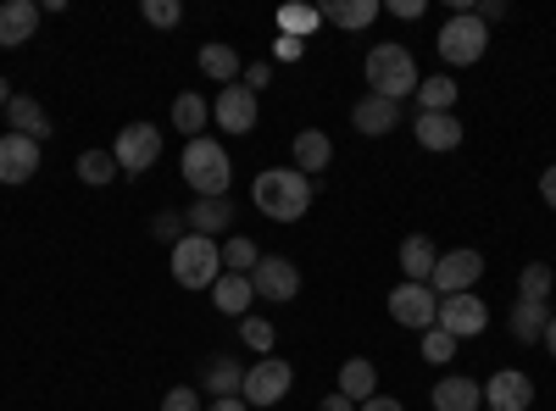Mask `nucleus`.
<instances>
[{
	"instance_id": "obj_1",
	"label": "nucleus",
	"mask_w": 556,
	"mask_h": 411,
	"mask_svg": "<svg viewBox=\"0 0 556 411\" xmlns=\"http://www.w3.org/2000/svg\"><path fill=\"white\" fill-rule=\"evenodd\" d=\"M251 201H256V211L273 217V222H301V217L312 211V178L295 172V167H267V172H256Z\"/></svg>"
},
{
	"instance_id": "obj_2",
	"label": "nucleus",
	"mask_w": 556,
	"mask_h": 411,
	"mask_svg": "<svg viewBox=\"0 0 556 411\" xmlns=\"http://www.w3.org/2000/svg\"><path fill=\"white\" fill-rule=\"evenodd\" d=\"M417 84H424V73H417V62H412L406 44L384 39V44H374V51H367V95H384V101L401 106L406 95H417Z\"/></svg>"
},
{
	"instance_id": "obj_3",
	"label": "nucleus",
	"mask_w": 556,
	"mask_h": 411,
	"mask_svg": "<svg viewBox=\"0 0 556 411\" xmlns=\"http://www.w3.org/2000/svg\"><path fill=\"white\" fill-rule=\"evenodd\" d=\"M184 184L195 190V201H212V195H228V184H235V162H228V151L212 140V133H201V140L184 145Z\"/></svg>"
},
{
	"instance_id": "obj_4",
	"label": "nucleus",
	"mask_w": 556,
	"mask_h": 411,
	"mask_svg": "<svg viewBox=\"0 0 556 411\" xmlns=\"http://www.w3.org/2000/svg\"><path fill=\"white\" fill-rule=\"evenodd\" d=\"M223 279V245L201 240V234H184L173 245V284L178 290H212Z\"/></svg>"
},
{
	"instance_id": "obj_5",
	"label": "nucleus",
	"mask_w": 556,
	"mask_h": 411,
	"mask_svg": "<svg viewBox=\"0 0 556 411\" xmlns=\"http://www.w3.org/2000/svg\"><path fill=\"white\" fill-rule=\"evenodd\" d=\"M434 44H440L445 67H473V62L484 56V44H490V28H484L473 12H451Z\"/></svg>"
},
{
	"instance_id": "obj_6",
	"label": "nucleus",
	"mask_w": 556,
	"mask_h": 411,
	"mask_svg": "<svg viewBox=\"0 0 556 411\" xmlns=\"http://www.w3.org/2000/svg\"><path fill=\"white\" fill-rule=\"evenodd\" d=\"M295 389V368H290V361L285 356H262L256 361V368H245V406H278V400H285Z\"/></svg>"
},
{
	"instance_id": "obj_7",
	"label": "nucleus",
	"mask_w": 556,
	"mask_h": 411,
	"mask_svg": "<svg viewBox=\"0 0 556 411\" xmlns=\"http://www.w3.org/2000/svg\"><path fill=\"white\" fill-rule=\"evenodd\" d=\"M112 156H117L123 172L156 167V162H162V128H156V123H128L117 140H112Z\"/></svg>"
},
{
	"instance_id": "obj_8",
	"label": "nucleus",
	"mask_w": 556,
	"mask_h": 411,
	"mask_svg": "<svg viewBox=\"0 0 556 411\" xmlns=\"http://www.w3.org/2000/svg\"><path fill=\"white\" fill-rule=\"evenodd\" d=\"M434 329H445L451 339H479V334L490 329V306H484L473 290H468V295H445Z\"/></svg>"
},
{
	"instance_id": "obj_9",
	"label": "nucleus",
	"mask_w": 556,
	"mask_h": 411,
	"mask_svg": "<svg viewBox=\"0 0 556 411\" xmlns=\"http://www.w3.org/2000/svg\"><path fill=\"white\" fill-rule=\"evenodd\" d=\"M479 279H484V256H479V251H445V256L434 261L429 290L445 300V295H468Z\"/></svg>"
},
{
	"instance_id": "obj_10",
	"label": "nucleus",
	"mask_w": 556,
	"mask_h": 411,
	"mask_svg": "<svg viewBox=\"0 0 556 411\" xmlns=\"http://www.w3.org/2000/svg\"><path fill=\"white\" fill-rule=\"evenodd\" d=\"M390 317H395L401 329L429 334L434 317H440V295H434L429 284H395V290H390Z\"/></svg>"
},
{
	"instance_id": "obj_11",
	"label": "nucleus",
	"mask_w": 556,
	"mask_h": 411,
	"mask_svg": "<svg viewBox=\"0 0 556 411\" xmlns=\"http://www.w3.org/2000/svg\"><path fill=\"white\" fill-rule=\"evenodd\" d=\"M251 290L262 295V300H295L301 295V267L290 261V256H262L256 267H251Z\"/></svg>"
},
{
	"instance_id": "obj_12",
	"label": "nucleus",
	"mask_w": 556,
	"mask_h": 411,
	"mask_svg": "<svg viewBox=\"0 0 556 411\" xmlns=\"http://www.w3.org/2000/svg\"><path fill=\"white\" fill-rule=\"evenodd\" d=\"M212 117H217V128H223V133H251V128H256V117H262V106H256V95H251L245 84H228V89H217Z\"/></svg>"
},
{
	"instance_id": "obj_13",
	"label": "nucleus",
	"mask_w": 556,
	"mask_h": 411,
	"mask_svg": "<svg viewBox=\"0 0 556 411\" xmlns=\"http://www.w3.org/2000/svg\"><path fill=\"white\" fill-rule=\"evenodd\" d=\"M39 172V145L23 140V133H0V184H28Z\"/></svg>"
},
{
	"instance_id": "obj_14",
	"label": "nucleus",
	"mask_w": 556,
	"mask_h": 411,
	"mask_svg": "<svg viewBox=\"0 0 556 411\" xmlns=\"http://www.w3.org/2000/svg\"><path fill=\"white\" fill-rule=\"evenodd\" d=\"M534 406V378L529 373H495L490 384H484V411H529Z\"/></svg>"
},
{
	"instance_id": "obj_15",
	"label": "nucleus",
	"mask_w": 556,
	"mask_h": 411,
	"mask_svg": "<svg viewBox=\"0 0 556 411\" xmlns=\"http://www.w3.org/2000/svg\"><path fill=\"white\" fill-rule=\"evenodd\" d=\"M351 123H356L362 140H384V133H395V123H401V106L384 101V95H362L351 106Z\"/></svg>"
},
{
	"instance_id": "obj_16",
	"label": "nucleus",
	"mask_w": 556,
	"mask_h": 411,
	"mask_svg": "<svg viewBox=\"0 0 556 411\" xmlns=\"http://www.w3.org/2000/svg\"><path fill=\"white\" fill-rule=\"evenodd\" d=\"M201 389H206L212 400L240 395V389H245V368H240L228 350H217V356H206V368H201Z\"/></svg>"
},
{
	"instance_id": "obj_17",
	"label": "nucleus",
	"mask_w": 556,
	"mask_h": 411,
	"mask_svg": "<svg viewBox=\"0 0 556 411\" xmlns=\"http://www.w3.org/2000/svg\"><path fill=\"white\" fill-rule=\"evenodd\" d=\"M190 234H201V240H217V234H228L235 228V201L228 195H212V201H190Z\"/></svg>"
},
{
	"instance_id": "obj_18",
	"label": "nucleus",
	"mask_w": 556,
	"mask_h": 411,
	"mask_svg": "<svg viewBox=\"0 0 556 411\" xmlns=\"http://www.w3.org/2000/svg\"><path fill=\"white\" fill-rule=\"evenodd\" d=\"M34 28H39V7H34V0H7V7H0V51L28 44Z\"/></svg>"
},
{
	"instance_id": "obj_19",
	"label": "nucleus",
	"mask_w": 556,
	"mask_h": 411,
	"mask_svg": "<svg viewBox=\"0 0 556 411\" xmlns=\"http://www.w3.org/2000/svg\"><path fill=\"white\" fill-rule=\"evenodd\" d=\"M417 145L424 151H456L462 145L456 112H417Z\"/></svg>"
},
{
	"instance_id": "obj_20",
	"label": "nucleus",
	"mask_w": 556,
	"mask_h": 411,
	"mask_svg": "<svg viewBox=\"0 0 556 411\" xmlns=\"http://www.w3.org/2000/svg\"><path fill=\"white\" fill-rule=\"evenodd\" d=\"M7 133H23V140H51V117H45V106L39 101H28V95H12V106H7Z\"/></svg>"
},
{
	"instance_id": "obj_21",
	"label": "nucleus",
	"mask_w": 556,
	"mask_h": 411,
	"mask_svg": "<svg viewBox=\"0 0 556 411\" xmlns=\"http://www.w3.org/2000/svg\"><path fill=\"white\" fill-rule=\"evenodd\" d=\"M434 411H484V384L479 378H440L434 384Z\"/></svg>"
},
{
	"instance_id": "obj_22",
	"label": "nucleus",
	"mask_w": 556,
	"mask_h": 411,
	"mask_svg": "<svg viewBox=\"0 0 556 411\" xmlns=\"http://www.w3.org/2000/svg\"><path fill=\"white\" fill-rule=\"evenodd\" d=\"M329 162H334V140H329V133H323V128H301L295 133V172L317 178Z\"/></svg>"
},
{
	"instance_id": "obj_23",
	"label": "nucleus",
	"mask_w": 556,
	"mask_h": 411,
	"mask_svg": "<svg viewBox=\"0 0 556 411\" xmlns=\"http://www.w3.org/2000/svg\"><path fill=\"white\" fill-rule=\"evenodd\" d=\"M340 395L345 400H374L379 395V368H374V361H367V356H351L345 361V368H340Z\"/></svg>"
},
{
	"instance_id": "obj_24",
	"label": "nucleus",
	"mask_w": 556,
	"mask_h": 411,
	"mask_svg": "<svg viewBox=\"0 0 556 411\" xmlns=\"http://www.w3.org/2000/svg\"><path fill=\"white\" fill-rule=\"evenodd\" d=\"M251 300H256V290H251V279H240V272H223V279L212 284V306L223 317H245Z\"/></svg>"
},
{
	"instance_id": "obj_25",
	"label": "nucleus",
	"mask_w": 556,
	"mask_h": 411,
	"mask_svg": "<svg viewBox=\"0 0 556 411\" xmlns=\"http://www.w3.org/2000/svg\"><path fill=\"white\" fill-rule=\"evenodd\" d=\"M434 261H440V251L424 234L401 240V272H406V284H429L434 279Z\"/></svg>"
},
{
	"instance_id": "obj_26",
	"label": "nucleus",
	"mask_w": 556,
	"mask_h": 411,
	"mask_svg": "<svg viewBox=\"0 0 556 411\" xmlns=\"http://www.w3.org/2000/svg\"><path fill=\"white\" fill-rule=\"evenodd\" d=\"M317 12H323V23H334V28H367L384 7L379 0H323Z\"/></svg>"
},
{
	"instance_id": "obj_27",
	"label": "nucleus",
	"mask_w": 556,
	"mask_h": 411,
	"mask_svg": "<svg viewBox=\"0 0 556 411\" xmlns=\"http://www.w3.org/2000/svg\"><path fill=\"white\" fill-rule=\"evenodd\" d=\"M201 73L212 78V84H240V73H245V62H240V51L235 44H201Z\"/></svg>"
},
{
	"instance_id": "obj_28",
	"label": "nucleus",
	"mask_w": 556,
	"mask_h": 411,
	"mask_svg": "<svg viewBox=\"0 0 556 411\" xmlns=\"http://www.w3.org/2000/svg\"><path fill=\"white\" fill-rule=\"evenodd\" d=\"M545 323H551V311L534 306V300H518L513 317H506V329H513L518 345H540V339H545Z\"/></svg>"
},
{
	"instance_id": "obj_29",
	"label": "nucleus",
	"mask_w": 556,
	"mask_h": 411,
	"mask_svg": "<svg viewBox=\"0 0 556 411\" xmlns=\"http://www.w3.org/2000/svg\"><path fill=\"white\" fill-rule=\"evenodd\" d=\"M417 106L424 112H456V78L451 73H434L417 84Z\"/></svg>"
},
{
	"instance_id": "obj_30",
	"label": "nucleus",
	"mask_w": 556,
	"mask_h": 411,
	"mask_svg": "<svg viewBox=\"0 0 556 411\" xmlns=\"http://www.w3.org/2000/svg\"><path fill=\"white\" fill-rule=\"evenodd\" d=\"M551 290H556V272H551L545 261H529V267L518 272V300L545 306V300H551Z\"/></svg>"
},
{
	"instance_id": "obj_31",
	"label": "nucleus",
	"mask_w": 556,
	"mask_h": 411,
	"mask_svg": "<svg viewBox=\"0 0 556 411\" xmlns=\"http://www.w3.org/2000/svg\"><path fill=\"white\" fill-rule=\"evenodd\" d=\"M206 117H212V106H206L201 95H178V101H173V128H178V133H190V140H201Z\"/></svg>"
},
{
	"instance_id": "obj_32",
	"label": "nucleus",
	"mask_w": 556,
	"mask_h": 411,
	"mask_svg": "<svg viewBox=\"0 0 556 411\" xmlns=\"http://www.w3.org/2000/svg\"><path fill=\"white\" fill-rule=\"evenodd\" d=\"M256 261H262V251H256L245 234H228V240H223V272H240V279H251Z\"/></svg>"
},
{
	"instance_id": "obj_33",
	"label": "nucleus",
	"mask_w": 556,
	"mask_h": 411,
	"mask_svg": "<svg viewBox=\"0 0 556 411\" xmlns=\"http://www.w3.org/2000/svg\"><path fill=\"white\" fill-rule=\"evenodd\" d=\"M78 178H84V184H112V178H117V156L112 151H84L78 156Z\"/></svg>"
},
{
	"instance_id": "obj_34",
	"label": "nucleus",
	"mask_w": 556,
	"mask_h": 411,
	"mask_svg": "<svg viewBox=\"0 0 556 411\" xmlns=\"http://www.w3.org/2000/svg\"><path fill=\"white\" fill-rule=\"evenodd\" d=\"M312 28H323V12H317V7H278V34L306 39Z\"/></svg>"
},
{
	"instance_id": "obj_35",
	"label": "nucleus",
	"mask_w": 556,
	"mask_h": 411,
	"mask_svg": "<svg viewBox=\"0 0 556 411\" xmlns=\"http://www.w3.org/2000/svg\"><path fill=\"white\" fill-rule=\"evenodd\" d=\"M240 339H245V350L273 356V323L267 317H240Z\"/></svg>"
},
{
	"instance_id": "obj_36",
	"label": "nucleus",
	"mask_w": 556,
	"mask_h": 411,
	"mask_svg": "<svg viewBox=\"0 0 556 411\" xmlns=\"http://www.w3.org/2000/svg\"><path fill=\"white\" fill-rule=\"evenodd\" d=\"M451 356H456V339H451L445 329H429V334H424V361H434V368H445Z\"/></svg>"
},
{
	"instance_id": "obj_37",
	"label": "nucleus",
	"mask_w": 556,
	"mask_h": 411,
	"mask_svg": "<svg viewBox=\"0 0 556 411\" xmlns=\"http://www.w3.org/2000/svg\"><path fill=\"white\" fill-rule=\"evenodd\" d=\"M139 12H146V23H151V28H173V23L184 17V7H178V0H146Z\"/></svg>"
},
{
	"instance_id": "obj_38",
	"label": "nucleus",
	"mask_w": 556,
	"mask_h": 411,
	"mask_svg": "<svg viewBox=\"0 0 556 411\" xmlns=\"http://www.w3.org/2000/svg\"><path fill=\"white\" fill-rule=\"evenodd\" d=\"M162 411H206V406H201V395H195L190 384H178V389L162 395Z\"/></svg>"
},
{
	"instance_id": "obj_39",
	"label": "nucleus",
	"mask_w": 556,
	"mask_h": 411,
	"mask_svg": "<svg viewBox=\"0 0 556 411\" xmlns=\"http://www.w3.org/2000/svg\"><path fill=\"white\" fill-rule=\"evenodd\" d=\"M151 234H156V240H167V245H178V240H184V217H178V211H156Z\"/></svg>"
},
{
	"instance_id": "obj_40",
	"label": "nucleus",
	"mask_w": 556,
	"mask_h": 411,
	"mask_svg": "<svg viewBox=\"0 0 556 411\" xmlns=\"http://www.w3.org/2000/svg\"><path fill=\"white\" fill-rule=\"evenodd\" d=\"M301 56H306V39H290V34L273 39V62H301Z\"/></svg>"
},
{
	"instance_id": "obj_41",
	"label": "nucleus",
	"mask_w": 556,
	"mask_h": 411,
	"mask_svg": "<svg viewBox=\"0 0 556 411\" xmlns=\"http://www.w3.org/2000/svg\"><path fill=\"white\" fill-rule=\"evenodd\" d=\"M240 84H245L251 95H256V89H267V84H273V67H267V62H251V67L240 73Z\"/></svg>"
},
{
	"instance_id": "obj_42",
	"label": "nucleus",
	"mask_w": 556,
	"mask_h": 411,
	"mask_svg": "<svg viewBox=\"0 0 556 411\" xmlns=\"http://www.w3.org/2000/svg\"><path fill=\"white\" fill-rule=\"evenodd\" d=\"M540 201L556 211V167H545V172H540Z\"/></svg>"
},
{
	"instance_id": "obj_43",
	"label": "nucleus",
	"mask_w": 556,
	"mask_h": 411,
	"mask_svg": "<svg viewBox=\"0 0 556 411\" xmlns=\"http://www.w3.org/2000/svg\"><path fill=\"white\" fill-rule=\"evenodd\" d=\"M356 411H406V406H401L395 395H374V400H362Z\"/></svg>"
},
{
	"instance_id": "obj_44",
	"label": "nucleus",
	"mask_w": 556,
	"mask_h": 411,
	"mask_svg": "<svg viewBox=\"0 0 556 411\" xmlns=\"http://www.w3.org/2000/svg\"><path fill=\"white\" fill-rule=\"evenodd\" d=\"M395 17H424V0H390Z\"/></svg>"
},
{
	"instance_id": "obj_45",
	"label": "nucleus",
	"mask_w": 556,
	"mask_h": 411,
	"mask_svg": "<svg viewBox=\"0 0 556 411\" xmlns=\"http://www.w3.org/2000/svg\"><path fill=\"white\" fill-rule=\"evenodd\" d=\"M473 17H479V23H484V28H490V23H495V17H506V7H501V0H484V7H479V12H473Z\"/></svg>"
},
{
	"instance_id": "obj_46",
	"label": "nucleus",
	"mask_w": 556,
	"mask_h": 411,
	"mask_svg": "<svg viewBox=\"0 0 556 411\" xmlns=\"http://www.w3.org/2000/svg\"><path fill=\"white\" fill-rule=\"evenodd\" d=\"M206 411H251V406H245V395H228V400H212Z\"/></svg>"
},
{
	"instance_id": "obj_47",
	"label": "nucleus",
	"mask_w": 556,
	"mask_h": 411,
	"mask_svg": "<svg viewBox=\"0 0 556 411\" xmlns=\"http://www.w3.org/2000/svg\"><path fill=\"white\" fill-rule=\"evenodd\" d=\"M323 411H356V400H345V395H340V389H334V395H329V400H323Z\"/></svg>"
},
{
	"instance_id": "obj_48",
	"label": "nucleus",
	"mask_w": 556,
	"mask_h": 411,
	"mask_svg": "<svg viewBox=\"0 0 556 411\" xmlns=\"http://www.w3.org/2000/svg\"><path fill=\"white\" fill-rule=\"evenodd\" d=\"M540 345H545V356H556V317L545 323V339H540Z\"/></svg>"
},
{
	"instance_id": "obj_49",
	"label": "nucleus",
	"mask_w": 556,
	"mask_h": 411,
	"mask_svg": "<svg viewBox=\"0 0 556 411\" xmlns=\"http://www.w3.org/2000/svg\"><path fill=\"white\" fill-rule=\"evenodd\" d=\"M0 106H12V84L7 78H0Z\"/></svg>"
}]
</instances>
